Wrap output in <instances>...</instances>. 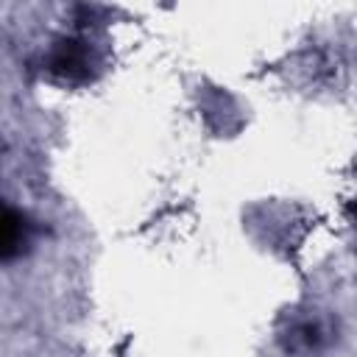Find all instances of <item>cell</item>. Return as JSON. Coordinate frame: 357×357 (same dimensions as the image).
Here are the masks:
<instances>
[{"label":"cell","instance_id":"cell-1","mask_svg":"<svg viewBox=\"0 0 357 357\" xmlns=\"http://www.w3.org/2000/svg\"><path fill=\"white\" fill-rule=\"evenodd\" d=\"M89 67H92V53L78 39L61 42L50 56V73L59 75V78H70V81L73 78H84L89 73Z\"/></svg>","mask_w":357,"mask_h":357},{"label":"cell","instance_id":"cell-2","mask_svg":"<svg viewBox=\"0 0 357 357\" xmlns=\"http://www.w3.org/2000/svg\"><path fill=\"white\" fill-rule=\"evenodd\" d=\"M25 218L17 212V209H6V218H3V259H11L20 245L25 243Z\"/></svg>","mask_w":357,"mask_h":357},{"label":"cell","instance_id":"cell-3","mask_svg":"<svg viewBox=\"0 0 357 357\" xmlns=\"http://www.w3.org/2000/svg\"><path fill=\"white\" fill-rule=\"evenodd\" d=\"M354 215H357V201H354Z\"/></svg>","mask_w":357,"mask_h":357}]
</instances>
